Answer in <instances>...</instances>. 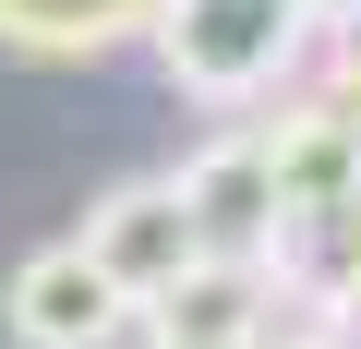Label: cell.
<instances>
[{
  "label": "cell",
  "mask_w": 361,
  "mask_h": 349,
  "mask_svg": "<svg viewBox=\"0 0 361 349\" xmlns=\"http://www.w3.org/2000/svg\"><path fill=\"white\" fill-rule=\"evenodd\" d=\"M157 61L193 109H277V85L313 61V0H157Z\"/></svg>",
  "instance_id": "obj_1"
},
{
  "label": "cell",
  "mask_w": 361,
  "mask_h": 349,
  "mask_svg": "<svg viewBox=\"0 0 361 349\" xmlns=\"http://www.w3.org/2000/svg\"><path fill=\"white\" fill-rule=\"evenodd\" d=\"M313 13H325V25H337V37H349V25H361V0H313Z\"/></svg>",
  "instance_id": "obj_8"
},
{
  "label": "cell",
  "mask_w": 361,
  "mask_h": 349,
  "mask_svg": "<svg viewBox=\"0 0 361 349\" xmlns=\"http://www.w3.org/2000/svg\"><path fill=\"white\" fill-rule=\"evenodd\" d=\"M180 193H193L205 253H229V265H277V253H289V205H277V157H265V133H217L193 169H180Z\"/></svg>",
  "instance_id": "obj_4"
},
{
  "label": "cell",
  "mask_w": 361,
  "mask_h": 349,
  "mask_svg": "<svg viewBox=\"0 0 361 349\" xmlns=\"http://www.w3.org/2000/svg\"><path fill=\"white\" fill-rule=\"evenodd\" d=\"M313 97H325V109H349V121H361V25H349V37H337V73H325V85H313Z\"/></svg>",
  "instance_id": "obj_7"
},
{
  "label": "cell",
  "mask_w": 361,
  "mask_h": 349,
  "mask_svg": "<svg viewBox=\"0 0 361 349\" xmlns=\"http://www.w3.org/2000/svg\"><path fill=\"white\" fill-rule=\"evenodd\" d=\"M133 301H157V289H180L205 265V229H193V193H180V169H157V181H109L97 205H85V229H73Z\"/></svg>",
  "instance_id": "obj_3"
},
{
  "label": "cell",
  "mask_w": 361,
  "mask_h": 349,
  "mask_svg": "<svg viewBox=\"0 0 361 349\" xmlns=\"http://www.w3.org/2000/svg\"><path fill=\"white\" fill-rule=\"evenodd\" d=\"M0 325H13V349H121L145 325V301L85 241H49V253H25L13 277H0Z\"/></svg>",
  "instance_id": "obj_2"
},
{
  "label": "cell",
  "mask_w": 361,
  "mask_h": 349,
  "mask_svg": "<svg viewBox=\"0 0 361 349\" xmlns=\"http://www.w3.org/2000/svg\"><path fill=\"white\" fill-rule=\"evenodd\" d=\"M349 313H361V277H349Z\"/></svg>",
  "instance_id": "obj_9"
},
{
  "label": "cell",
  "mask_w": 361,
  "mask_h": 349,
  "mask_svg": "<svg viewBox=\"0 0 361 349\" xmlns=\"http://www.w3.org/2000/svg\"><path fill=\"white\" fill-rule=\"evenodd\" d=\"M157 25V0H0V49L13 61H97Z\"/></svg>",
  "instance_id": "obj_6"
},
{
  "label": "cell",
  "mask_w": 361,
  "mask_h": 349,
  "mask_svg": "<svg viewBox=\"0 0 361 349\" xmlns=\"http://www.w3.org/2000/svg\"><path fill=\"white\" fill-rule=\"evenodd\" d=\"M265 157H277V205H289V229L361 193V121H349V109H325V97L277 109V121H265Z\"/></svg>",
  "instance_id": "obj_5"
}]
</instances>
